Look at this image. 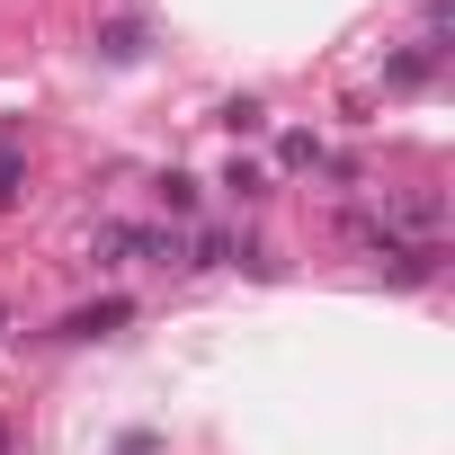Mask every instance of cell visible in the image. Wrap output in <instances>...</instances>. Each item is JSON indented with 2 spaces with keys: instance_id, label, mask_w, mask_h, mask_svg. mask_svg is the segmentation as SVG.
<instances>
[{
  "instance_id": "obj_6",
  "label": "cell",
  "mask_w": 455,
  "mask_h": 455,
  "mask_svg": "<svg viewBox=\"0 0 455 455\" xmlns=\"http://www.w3.org/2000/svg\"><path fill=\"white\" fill-rule=\"evenodd\" d=\"M10 188H19V152H10V143H0V196H10Z\"/></svg>"
},
{
  "instance_id": "obj_2",
  "label": "cell",
  "mask_w": 455,
  "mask_h": 455,
  "mask_svg": "<svg viewBox=\"0 0 455 455\" xmlns=\"http://www.w3.org/2000/svg\"><path fill=\"white\" fill-rule=\"evenodd\" d=\"M428 72H437V45H411V54H393V63H384V81H393V90H419Z\"/></svg>"
},
{
  "instance_id": "obj_4",
  "label": "cell",
  "mask_w": 455,
  "mask_h": 455,
  "mask_svg": "<svg viewBox=\"0 0 455 455\" xmlns=\"http://www.w3.org/2000/svg\"><path fill=\"white\" fill-rule=\"evenodd\" d=\"M277 161H286V170H322V143H313V134H286Z\"/></svg>"
},
{
  "instance_id": "obj_1",
  "label": "cell",
  "mask_w": 455,
  "mask_h": 455,
  "mask_svg": "<svg viewBox=\"0 0 455 455\" xmlns=\"http://www.w3.org/2000/svg\"><path fill=\"white\" fill-rule=\"evenodd\" d=\"M116 322H134V304H125V295H99V304L63 313V331H54V339H99V331H116Z\"/></svg>"
},
{
  "instance_id": "obj_5",
  "label": "cell",
  "mask_w": 455,
  "mask_h": 455,
  "mask_svg": "<svg viewBox=\"0 0 455 455\" xmlns=\"http://www.w3.org/2000/svg\"><path fill=\"white\" fill-rule=\"evenodd\" d=\"M223 188H233V196H268V170H251V161H233V170H223Z\"/></svg>"
},
{
  "instance_id": "obj_7",
  "label": "cell",
  "mask_w": 455,
  "mask_h": 455,
  "mask_svg": "<svg viewBox=\"0 0 455 455\" xmlns=\"http://www.w3.org/2000/svg\"><path fill=\"white\" fill-rule=\"evenodd\" d=\"M10 446H19V437H10V428H0V455H10Z\"/></svg>"
},
{
  "instance_id": "obj_3",
  "label": "cell",
  "mask_w": 455,
  "mask_h": 455,
  "mask_svg": "<svg viewBox=\"0 0 455 455\" xmlns=\"http://www.w3.org/2000/svg\"><path fill=\"white\" fill-rule=\"evenodd\" d=\"M99 54H108V63H134V54H143V19H116V28H99Z\"/></svg>"
}]
</instances>
